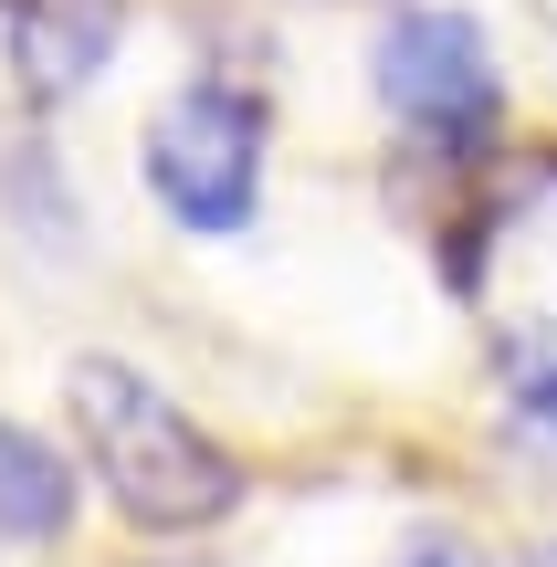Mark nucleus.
<instances>
[{
	"mask_svg": "<svg viewBox=\"0 0 557 567\" xmlns=\"http://www.w3.org/2000/svg\"><path fill=\"white\" fill-rule=\"evenodd\" d=\"M63 421H74L95 484L116 494V515L147 526V536H200L243 505V463L126 358H74L63 368Z\"/></svg>",
	"mask_w": 557,
	"mask_h": 567,
	"instance_id": "nucleus-1",
	"label": "nucleus"
},
{
	"mask_svg": "<svg viewBox=\"0 0 557 567\" xmlns=\"http://www.w3.org/2000/svg\"><path fill=\"white\" fill-rule=\"evenodd\" d=\"M264 168H274V105L231 74H189L137 126V179L189 243H243L264 221Z\"/></svg>",
	"mask_w": 557,
	"mask_h": 567,
	"instance_id": "nucleus-2",
	"label": "nucleus"
},
{
	"mask_svg": "<svg viewBox=\"0 0 557 567\" xmlns=\"http://www.w3.org/2000/svg\"><path fill=\"white\" fill-rule=\"evenodd\" d=\"M369 95L400 137H421L453 168L505 137V53L453 0H390V21L369 32Z\"/></svg>",
	"mask_w": 557,
	"mask_h": 567,
	"instance_id": "nucleus-3",
	"label": "nucleus"
},
{
	"mask_svg": "<svg viewBox=\"0 0 557 567\" xmlns=\"http://www.w3.org/2000/svg\"><path fill=\"white\" fill-rule=\"evenodd\" d=\"M116 42H126V0H0V53L32 105H74L116 63Z\"/></svg>",
	"mask_w": 557,
	"mask_h": 567,
	"instance_id": "nucleus-4",
	"label": "nucleus"
},
{
	"mask_svg": "<svg viewBox=\"0 0 557 567\" xmlns=\"http://www.w3.org/2000/svg\"><path fill=\"white\" fill-rule=\"evenodd\" d=\"M74 526V473H63V452L42 442V431L0 421V536H21V547H42V536Z\"/></svg>",
	"mask_w": 557,
	"mask_h": 567,
	"instance_id": "nucleus-5",
	"label": "nucleus"
},
{
	"mask_svg": "<svg viewBox=\"0 0 557 567\" xmlns=\"http://www.w3.org/2000/svg\"><path fill=\"white\" fill-rule=\"evenodd\" d=\"M495 389H505V421L537 452H557V316L495 326Z\"/></svg>",
	"mask_w": 557,
	"mask_h": 567,
	"instance_id": "nucleus-6",
	"label": "nucleus"
},
{
	"mask_svg": "<svg viewBox=\"0 0 557 567\" xmlns=\"http://www.w3.org/2000/svg\"><path fill=\"white\" fill-rule=\"evenodd\" d=\"M390 567H495V557H484L474 536H453V526H421V536H400Z\"/></svg>",
	"mask_w": 557,
	"mask_h": 567,
	"instance_id": "nucleus-7",
	"label": "nucleus"
}]
</instances>
